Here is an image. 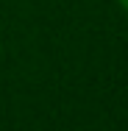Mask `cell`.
<instances>
[{"label":"cell","mask_w":128,"mask_h":131,"mask_svg":"<svg viewBox=\"0 0 128 131\" xmlns=\"http://www.w3.org/2000/svg\"><path fill=\"white\" fill-rule=\"evenodd\" d=\"M120 3H123V8H125V11H128V0H120Z\"/></svg>","instance_id":"obj_1"}]
</instances>
